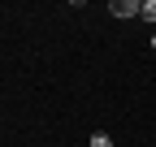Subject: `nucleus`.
<instances>
[{"label":"nucleus","instance_id":"nucleus-1","mask_svg":"<svg viewBox=\"0 0 156 147\" xmlns=\"http://www.w3.org/2000/svg\"><path fill=\"white\" fill-rule=\"evenodd\" d=\"M139 5H143V0H113L108 13L113 17H139Z\"/></svg>","mask_w":156,"mask_h":147},{"label":"nucleus","instance_id":"nucleus-2","mask_svg":"<svg viewBox=\"0 0 156 147\" xmlns=\"http://www.w3.org/2000/svg\"><path fill=\"white\" fill-rule=\"evenodd\" d=\"M139 17H143V22H156V0H143V5H139Z\"/></svg>","mask_w":156,"mask_h":147},{"label":"nucleus","instance_id":"nucleus-3","mask_svg":"<svg viewBox=\"0 0 156 147\" xmlns=\"http://www.w3.org/2000/svg\"><path fill=\"white\" fill-rule=\"evenodd\" d=\"M91 147H113V138L108 134H91Z\"/></svg>","mask_w":156,"mask_h":147},{"label":"nucleus","instance_id":"nucleus-4","mask_svg":"<svg viewBox=\"0 0 156 147\" xmlns=\"http://www.w3.org/2000/svg\"><path fill=\"white\" fill-rule=\"evenodd\" d=\"M152 48H156V35H152Z\"/></svg>","mask_w":156,"mask_h":147}]
</instances>
